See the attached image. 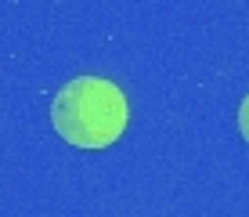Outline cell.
I'll use <instances>...</instances> for the list:
<instances>
[{
    "instance_id": "6da1fadb",
    "label": "cell",
    "mask_w": 249,
    "mask_h": 217,
    "mask_svg": "<svg viewBox=\"0 0 249 217\" xmlns=\"http://www.w3.org/2000/svg\"><path fill=\"white\" fill-rule=\"evenodd\" d=\"M130 123V105L123 91L105 76H76L51 98V127L65 145L108 149Z\"/></svg>"
},
{
    "instance_id": "7a4b0ae2",
    "label": "cell",
    "mask_w": 249,
    "mask_h": 217,
    "mask_svg": "<svg viewBox=\"0 0 249 217\" xmlns=\"http://www.w3.org/2000/svg\"><path fill=\"white\" fill-rule=\"evenodd\" d=\"M238 134H242V141L249 145V94L242 98V105H238Z\"/></svg>"
}]
</instances>
